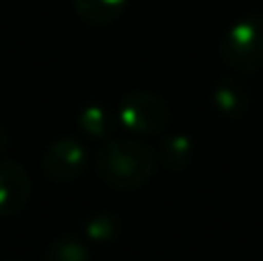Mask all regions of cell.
I'll use <instances>...</instances> for the list:
<instances>
[{
	"label": "cell",
	"instance_id": "6da1fadb",
	"mask_svg": "<svg viewBox=\"0 0 263 261\" xmlns=\"http://www.w3.org/2000/svg\"><path fill=\"white\" fill-rule=\"evenodd\" d=\"M157 166V155L143 141L114 139L97 153L95 171L104 185L114 190H136L148 183Z\"/></svg>",
	"mask_w": 263,
	"mask_h": 261
},
{
	"label": "cell",
	"instance_id": "7a4b0ae2",
	"mask_svg": "<svg viewBox=\"0 0 263 261\" xmlns=\"http://www.w3.org/2000/svg\"><path fill=\"white\" fill-rule=\"evenodd\" d=\"M224 60L238 72H256L263 67V16L254 14L233 23L219 44Z\"/></svg>",
	"mask_w": 263,
	"mask_h": 261
},
{
	"label": "cell",
	"instance_id": "3957f363",
	"mask_svg": "<svg viewBox=\"0 0 263 261\" xmlns=\"http://www.w3.org/2000/svg\"><path fill=\"white\" fill-rule=\"evenodd\" d=\"M118 120L132 134H157L168 123V104L150 90H132L118 104Z\"/></svg>",
	"mask_w": 263,
	"mask_h": 261
},
{
	"label": "cell",
	"instance_id": "277c9868",
	"mask_svg": "<svg viewBox=\"0 0 263 261\" xmlns=\"http://www.w3.org/2000/svg\"><path fill=\"white\" fill-rule=\"evenodd\" d=\"M88 166V151L79 139L63 137L55 143H51L49 151L44 153L42 169L49 180L55 183H69L79 178Z\"/></svg>",
	"mask_w": 263,
	"mask_h": 261
},
{
	"label": "cell",
	"instance_id": "5b68a950",
	"mask_svg": "<svg viewBox=\"0 0 263 261\" xmlns=\"http://www.w3.org/2000/svg\"><path fill=\"white\" fill-rule=\"evenodd\" d=\"M30 199V176L23 164L0 160V217L18 215Z\"/></svg>",
	"mask_w": 263,
	"mask_h": 261
},
{
	"label": "cell",
	"instance_id": "8992f818",
	"mask_svg": "<svg viewBox=\"0 0 263 261\" xmlns=\"http://www.w3.org/2000/svg\"><path fill=\"white\" fill-rule=\"evenodd\" d=\"M129 0H74L77 14L90 26H106L125 12Z\"/></svg>",
	"mask_w": 263,
	"mask_h": 261
},
{
	"label": "cell",
	"instance_id": "52a82bcc",
	"mask_svg": "<svg viewBox=\"0 0 263 261\" xmlns=\"http://www.w3.org/2000/svg\"><path fill=\"white\" fill-rule=\"evenodd\" d=\"M42 261H90V248L77 234H63L46 248Z\"/></svg>",
	"mask_w": 263,
	"mask_h": 261
},
{
	"label": "cell",
	"instance_id": "ba28073f",
	"mask_svg": "<svg viewBox=\"0 0 263 261\" xmlns=\"http://www.w3.org/2000/svg\"><path fill=\"white\" fill-rule=\"evenodd\" d=\"M213 104L224 116H240L250 104V97L245 88H240L238 83L224 81L213 90Z\"/></svg>",
	"mask_w": 263,
	"mask_h": 261
},
{
	"label": "cell",
	"instance_id": "9c48e42d",
	"mask_svg": "<svg viewBox=\"0 0 263 261\" xmlns=\"http://www.w3.org/2000/svg\"><path fill=\"white\" fill-rule=\"evenodd\" d=\"M192 151H194V148H192L190 139L182 137V134H171V137H166L162 141V146H159V160H162V164L166 166V169L180 171L190 164Z\"/></svg>",
	"mask_w": 263,
	"mask_h": 261
},
{
	"label": "cell",
	"instance_id": "30bf717a",
	"mask_svg": "<svg viewBox=\"0 0 263 261\" xmlns=\"http://www.w3.org/2000/svg\"><path fill=\"white\" fill-rule=\"evenodd\" d=\"M79 127L90 137H106L111 129V114L104 104H88L79 114Z\"/></svg>",
	"mask_w": 263,
	"mask_h": 261
},
{
	"label": "cell",
	"instance_id": "8fae6325",
	"mask_svg": "<svg viewBox=\"0 0 263 261\" xmlns=\"http://www.w3.org/2000/svg\"><path fill=\"white\" fill-rule=\"evenodd\" d=\"M83 231H86V238L92 243H111L120 231V220L111 213H97L86 222Z\"/></svg>",
	"mask_w": 263,
	"mask_h": 261
},
{
	"label": "cell",
	"instance_id": "7c38bea8",
	"mask_svg": "<svg viewBox=\"0 0 263 261\" xmlns=\"http://www.w3.org/2000/svg\"><path fill=\"white\" fill-rule=\"evenodd\" d=\"M5 146H7V132L0 127V151H5Z\"/></svg>",
	"mask_w": 263,
	"mask_h": 261
},
{
	"label": "cell",
	"instance_id": "4fadbf2b",
	"mask_svg": "<svg viewBox=\"0 0 263 261\" xmlns=\"http://www.w3.org/2000/svg\"><path fill=\"white\" fill-rule=\"evenodd\" d=\"M9 261H16V259H9Z\"/></svg>",
	"mask_w": 263,
	"mask_h": 261
}]
</instances>
